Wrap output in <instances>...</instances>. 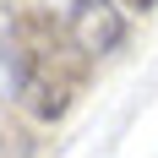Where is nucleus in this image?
<instances>
[{
    "mask_svg": "<svg viewBox=\"0 0 158 158\" xmlns=\"http://www.w3.org/2000/svg\"><path fill=\"white\" fill-rule=\"evenodd\" d=\"M87 82V55L49 11H16L0 38V98H16L33 120H60Z\"/></svg>",
    "mask_w": 158,
    "mask_h": 158,
    "instance_id": "f257e3e1",
    "label": "nucleus"
},
{
    "mask_svg": "<svg viewBox=\"0 0 158 158\" xmlns=\"http://www.w3.org/2000/svg\"><path fill=\"white\" fill-rule=\"evenodd\" d=\"M126 6H136V11H147V6H158V0H126Z\"/></svg>",
    "mask_w": 158,
    "mask_h": 158,
    "instance_id": "7ed1b4c3",
    "label": "nucleus"
},
{
    "mask_svg": "<svg viewBox=\"0 0 158 158\" xmlns=\"http://www.w3.org/2000/svg\"><path fill=\"white\" fill-rule=\"evenodd\" d=\"M0 147H6V142H0Z\"/></svg>",
    "mask_w": 158,
    "mask_h": 158,
    "instance_id": "20e7f679",
    "label": "nucleus"
},
{
    "mask_svg": "<svg viewBox=\"0 0 158 158\" xmlns=\"http://www.w3.org/2000/svg\"><path fill=\"white\" fill-rule=\"evenodd\" d=\"M65 33L77 38L87 60H104L126 44V11L114 0H71L65 6Z\"/></svg>",
    "mask_w": 158,
    "mask_h": 158,
    "instance_id": "f03ea898",
    "label": "nucleus"
}]
</instances>
